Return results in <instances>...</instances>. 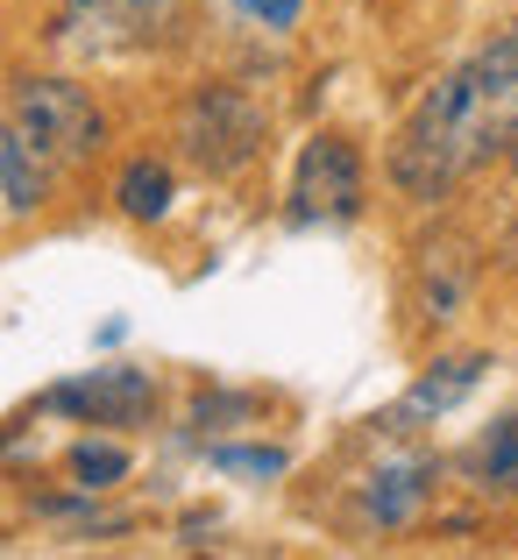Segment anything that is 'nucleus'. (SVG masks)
<instances>
[{
    "label": "nucleus",
    "instance_id": "9d476101",
    "mask_svg": "<svg viewBox=\"0 0 518 560\" xmlns=\"http://www.w3.org/2000/svg\"><path fill=\"white\" fill-rule=\"evenodd\" d=\"M50 191V164L22 142V128H0V213L8 220H28Z\"/></svg>",
    "mask_w": 518,
    "mask_h": 560
},
{
    "label": "nucleus",
    "instance_id": "ddd939ff",
    "mask_svg": "<svg viewBox=\"0 0 518 560\" xmlns=\"http://www.w3.org/2000/svg\"><path fill=\"white\" fill-rule=\"evenodd\" d=\"M65 468H71V482H79L85 497H100V490H114V482L128 476V447H114V440H79V447L65 454Z\"/></svg>",
    "mask_w": 518,
    "mask_h": 560
},
{
    "label": "nucleus",
    "instance_id": "7ed1b4c3",
    "mask_svg": "<svg viewBox=\"0 0 518 560\" xmlns=\"http://www.w3.org/2000/svg\"><path fill=\"white\" fill-rule=\"evenodd\" d=\"M177 150L185 164H199L206 178H234L242 164H256L263 150V107L242 85H199L177 107Z\"/></svg>",
    "mask_w": 518,
    "mask_h": 560
},
{
    "label": "nucleus",
    "instance_id": "0eeeda50",
    "mask_svg": "<svg viewBox=\"0 0 518 560\" xmlns=\"http://www.w3.org/2000/svg\"><path fill=\"white\" fill-rule=\"evenodd\" d=\"M469 291H476V248L462 234H434L412 262V313L426 327H448V319H462Z\"/></svg>",
    "mask_w": 518,
    "mask_h": 560
},
{
    "label": "nucleus",
    "instance_id": "f03ea898",
    "mask_svg": "<svg viewBox=\"0 0 518 560\" xmlns=\"http://www.w3.org/2000/svg\"><path fill=\"white\" fill-rule=\"evenodd\" d=\"M14 128L50 171H79L107 150V114L79 79H22L14 85Z\"/></svg>",
    "mask_w": 518,
    "mask_h": 560
},
{
    "label": "nucleus",
    "instance_id": "dca6fc26",
    "mask_svg": "<svg viewBox=\"0 0 518 560\" xmlns=\"http://www.w3.org/2000/svg\"><path fill=\"white\" fill-rule=\"evenodd\" d=\"M505 156H511V171H518V128H511V142H505Z\"/></svg>",
    "mask_w": 518,
    "mask_h": 560
},
{
    "label": "nucleus",
    "instance_id": "f3484780",
    "mask_svg": "<svg viewBox=\"0 0 518 560\" xmlns=\"http://www.w3.org/2000/svg\"><path fill=\"white\" fill-rule=\"evenodd\" d=\"M8 440H14V433H0V447H8Z\"/></svg>",
    "mask_w": 518,
    "mask_h": 560
},
{
    "label": "nucleus",
    "instance_id": "4468645a",
    "mask_svg": "<svg viewBox=\"0 0 518 560\" xmlns=\"http://www.w3.org/2000/svg\"><path fill=\"white\" fill-rule=\"evenodd\" d=\"M206 462L228 476H285V447H214Z\"/></svg>",
    "mask_w": 518,
    "mask_h": 560
},
{
    "label": "nucleus",
    "instance_id": "6e6552de",
    "mask_svg": "<svg viewBox=\"0 0 518 560\" xmlns=\"http://www.w3.org/2000/svg\"><path fill=\"white\" fill-rule=\"evenodd\" d=\"M483 370H491V355H440L434 370L412 383V390L398 397V405L383 411L377 425H383V433H419V425H434L440 411H454V405H462V397L483 383Z\"/></svg>",
    "mask_w": 518,
    "mask_h": 560
},
{
    "label": "nucleus",
    "instance_id": "f8f14e48",
    "mask_svg": "<svg viewBox=\"0 0 518 560\" xmlns=\"http://www.w3.org/2000/svg\"><path fill=\"white\" fill-rule=\"evenodd\" d=\"M469 476H476L483 490H518V411H505V419L483 433V447L469 454Z\"/></svg>",
    "mask_w": 518,
    "mask_h": 560
},
{
    "label": "nucleus",
    "instance_id": "20e7f679",
    "mask_svg": "<svg viewBox=\"0 0 518 560\" xmlns=\"http://www.w3.org/2000/svg\"><path fill=\"white\" fill-rule=\"evenodd\" d=\"M177 22H185V0H57L50 36L85 57H122V50L171 43Z\"/></svg>",
    "mask_w": 518,
    "mask_h": 560
},
{
    "label": "nucleus",
    "instance_id": "2eb2a0df",
    "mask_svg": "<svg viewBox=\"0 0 518 560\" xmlns=\"http://www.w3.org/2000/svg\"><path fill=\"white\" fill-rule=\"evenodd\" d=\"M242 14H249L256 28H270V36H285V28H299L306 0H242Z\"/></svg>",
    "mask_w": 518,
    "mask_h": 560
},
{
    "label": "nucleus",
    "instance_id": "f257e3e1",
    "mask_svg": "<svg viewBox=\"0 0 518 560\" xmlns=\"http://www.w3.org/2000/svg\"><path fill=\"white\" fill-rule=\"evenodd\" d=\"M518 128V28H497L469 65H454L434 93L412 107L391 142V185L434 206L476 164H491Z\"/></svg>",
    "mask_w": 518,
    "mask_h": 560
},
{
    "label": "nucleus",
    "instance_id": "423d86ee",
    "mask_svg": "<svg viewBox=\"0 0 518 560\" xmlns=\"http://www.w3.org/2000/svg\"><path fill=\"white\" fill-rule=\"evenodd\" d=\"M43 411H65V419H85V425H142L157 411V383L142 370H93L43 390Z\"/></svg>",
    "mask_w": 518,
    "mask_h": 560
},
{
    "label": "nucleus",
    "instance_id": "9b49d317",
    "mask_svg": "<svg viewBox=\"0 0 518 560\" xmlns=\"http://www.w3.org/2000/svg\"><path fill=\"white\" fill-rule=\"evenodd\" d=\"M171 199H177V178H171L164 156H136V164L114 178V206H122L128 220H142V228H150V220H164Z\"/></svg>",
    "mask_w": 518,
    "mask_h": 560
},
{
    "label": "nucleus",
    "instance_id": "39448f33",
    "mask_svg": "<svg viewBox=\"0 0 518 560\" xmlns=\"http://www.w3.org/2000/svg\"><path fill=\"white\" fill-rule=\"evenodd\" d=\"M362 213V150L348 136H313L291 171V220L299 228H348Z\"/></svg>",
    "mask_w": 518,
    "mask_h": 560
},
{
    "label": "nucleus",
    "instance_id": "1a4fd4ad",
    "mask_svg": "<svg viewBox=\"0 0 518 560\" xmlns=\"http://www.w3.org/2000/svg\"><path fill=\"white\" fill-rule=\"evenodd\" d=\"M434 476H440L434 454H412V462L377 468V476L362 482V518L377 525V533H405V525L419 518V504L434 497Z\"/></svg>",
    "mask_w": 518,
    "mask_h": 560
}]
</instances>
